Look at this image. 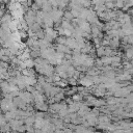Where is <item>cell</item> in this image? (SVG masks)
I'll list each match as a JSON object with an SVG mask.
<instances>
[{"label": "cell", "instance_id": "obj_10", "mask_svg": "<svg viewBox=\"0 0 133 133\" xmlns=\"http://www.w3.org/2000/svg\"><path fill=\"white\" fill-rule=\"evenodd\" d=\"M105 6H106V8L111 9V8H113V7L115 6V4L113 3V1H112V2H106V3H105Z\"/></svg>", "mask_w": 133, "mask_h": 133}, {"label": "cell", "instance_id": "obj_7", "mask_svg": "<svg viewBox=\"0 0 133 133\" xmlns=\"http://www.w3.org/2000/svg\"><path fill=\"white\" fill-rule=\"evenodd\" d=\"M97 54H98V56H103V55H105V46L99 47V48L97 49Z\"/></svg>", "mask_w": 133, "mask_h": 133}, {"label": "cell", "instance_id": "obj_9", "mask_svg": "<svg viewBox=\"0 0 133 133\" xmlns=\"http://www.w3.org/2000/svg\"><path fill=\"white\" fill-rule=\"evenodd\" d=\"M64 18H65V20H73L74 19V16L72 15V12L71 11H68V12H64Z\"/></svg>", "mask_w": 133, "mask_h": 133}, {"label": "cell", "instance_id": "obj_8", "mask_svg": "<svg viewBox=\"0 0 133 133\" xmlns=\"http://www.w3.org/2000/svg\"><path fill=\"white\" fill-rule=\"evenodd\" d=\"M9 129H10V126H9V123L7 124H5V125H3L1 128H0V130H1V132L2 133H6V132H8L9 131Z\"/></svg>", "mask_w": 133, "mask_h": 133}, {"label": "cell", "instance_id": "obj_14", "mask_svg": "<svg viewBox=\"0 0 133 133\" xmlns=\"http://www.w3.org/2000/svg\"><path fill=\"white\" fill-rule=\"evenodd\" d=\"M0 133H2V132H1V130H0Z\"/></svg>", "mask_w": 133, "mask_h": 133}, {"label": "cell", "instance_id": "obj_1", "mask_svg": "<svg viewBox=\"0 0 133 133\" xmlns=\"http://www.w3.org/2000/svg\"><path fill=\"white\" fill-rule=\"evenodd\" d=\"M57 31L54 30L52 27H46V30H45V38L48 41V42H52L53 39L57 38Z\"/></svg>", "mask_w": 133, "mask_h": 133}, {"label": "cell", "instance_id": "obj_6", "mask_svg": "<svg viewBox=\"0 0 133 133\" xmlns=\"http://www.w3.org/2000/svg\"><path fill=\"white\" fill-rule=\"evenodd\" d=\"M61 27L64 28V29H69V30H71L72 32H73V30H74V27H73V25H72V23H71L70 20H65V19H64V20L61 22Z\"/></svg>", "mask_w": 133, "mask_h": 133}, {"label": "cell", "instance_id": "obj_3", "mask_svg": "<svg viewBox=\"0 0 133 133\" xmlns=\"http://www.w3.org/2000/svg\"><path fill=\"white\" fill-rule=\"evenodd\" d=\"M19 97H20L26 104L31 103L32 100H34V99H33V95H31V92H29V91H21V92L19 94Z\"/></svg>", "mask_w": 133, "mask_h": 133}, {"label": "cell", "instance_id": "obj_2", "mask_svg": "<svg viewBox=\"0 0 133 133\" xmlns=\"http://www.w3.org/2000/svg\"><path fill=\"white\" fill-rule=\"evenodd\" d=\"M50 16H51V18L53 19L54 23H58V22L60 21V19L62 18L63 12H62V10H60V9H58V8H53V9L50 11Z\"/></svg>", "mask_w": 133, "mask_h": 133}, {"label": "cell", "instance_id": "obj_5", "mask_svg": "<svg viewBox=\"0 0 133 133\" xmlns=\"http://www.w3.org/2000/svg\"><path fill=\"white\" fill-rule=\"evenodd\" d=\"M56 49H57V52H60V53H71V51H70V48L66 46V45H61V44H58L57 45V47H56Z\"/></svg>", "mask_w": 133, "mask_h": 133}, {"label": "cell", "instance_id": "obj_13", "mask_svg": "<svg viewBox=\"0 0 133 133\" xmlns=\"http://www.w3.org/2000/svg\"><path fill=\"white\" fill-rule=\"evenodd\" d=\"M131 63H132V64H133V58H132V60H131Z\"/></svg>", "mask_w": 133, "mask_h": 133}, {"label": "cell", "instance_id": "obj_12", "mask_svg": "<svg viewBox=\"0 0 133 133\" xmlns=\"http://www.w3.org/2000/svg\"><path fill=\"white\" fill-rule=\"evenodd\" d=\"M17 1H18V2H20L21 4H25V3L27 2V0H17Z\"/></svg>", "mask_w": 133, "mask_h": 133}, {"label": "cell", "instance_id": "obj_15", "mask_svg": "<svg viewBox=\"0 0 133 133\" xmlns=\"http://www.w3.org/2000/svg\"><path fill=\"white\" fill-rule=\"evenodd\" d=\"M90 1H91V0H90Z\"/></svg>", "mask_w": 133, "mask_h": 133}, {"label": "cell", "instance_id": "obj_11", "mask_svg": "<svg viewBox=\"0 0 133 133\" xmlns=\"http://www.w3.org/2000/svg\"><path fill=\"white\" fill-rule=\"evenodd\" d=\"M73 99H74L75 101H80V100L82 99V97H81L80 95H74V96H73Z\"/></svg>", "mask_w": 133, "mask_h": 133}, {"label": "cell", "instance_id": "obj_4", "mask_svg": "<svg viewBox=\"0 0 133 133\" xmlns=\"http://www.w3.org/2000/svg\"><path fill=\"white\" fill-rule=\"evenodd\" d=\"M80 84L83 85L84 87H89V86H91V85L94 84L92 78H91V77H88V76L83 77V78L80 79Z\"/></svg>", "mask_w": 133, "mask_h": 133}]
</instances>
